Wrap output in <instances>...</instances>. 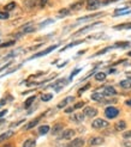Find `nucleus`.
I'll return each instance as SVG.
<instances>
[{"mask_svg":"<svg viewBox=\"0 0 131 147\" xmlns=\"http://www.w3.org/2000/svg\"><path fill=\"white\" fill-rule=\"evenodd\" d=\"M123 138L130 139V138H131V130H129V131H124V133H123Z\"/></svg>","mask_w":131,"mask_h":147,"instance_id":"nucleus-41","label":"nucleus"},{"mask_svg":"<svg viewBox=\"0 0 131 147\" xmlns=\"http://www.w3.org/2000/svg\"><path fill=\"white\" fill-rule=\"evenodd\" d=\"M70 14V10L69 9H61L59 10V12H58V16L59 17H66Z\"/></svg>","mask_w":131,"mask_h":147,"instance_id":"nucleus-27","label":"nucleus"},{"mask_svg":"<svg viewBox=\"0 0 131 147\" xmlns=\"http://www.w3.org/2000/svg\"><path fill=\"white\" fill-rule=\"evenodd\" d=\"M114 72H115V69H114V68H111V69H110V73H114Z\"/></svg>","mask_w":131,"mask_h":147,"instance_id":"nucleus-45","label":"nucleus"},{"mask_svg":"<svg viewBox=\"0 0 131 147\" xmlns=\"http://www.w3.org/2000/svg\"><path fill=\"white\" fill-rule=\"evenodd\" d=\"M13 45H14V41H9L6 43H0V47L5 48V47H10V46H13Z\"/></svg>","mask_w":131,"mask_h":147,"instance_id":"nucleus-33","label":"nucleus"},{"mask_svg":"<svg viewBox=\"0 0 131 147\" xmlns=\"http://www.w3.org/2000/svg\"><path fill=\"white\" fill-rule=\"evenodd\" d=\"M83 115L87 116V117H95L98 115V109L93 108V107H87L84 110H83Z\"/></svg>","mask_w":131,"mask_h":147,"instance_id":"nucleus-6","label":"nucleus"},{"mask_svg":"<svg viewBox=\"0 0 131 147\" xmlns=\"http://www.w3.org/2000/svg\"><path fill=\"white\" fill-rule=\"evenodd\" d=\"M4 147H12V146H10V145H6V146H4Z\"/></svg>","mask_w":131,"mask_h":147,"instance_id":"nucleus-48","label":"nucleus"},{"mask_svg":"<svg viewBox=\"0 0 131 147\" xmlns=\"http://www.w3.org/2000/svg\"><path fill=\"white\" fill-rule=\"evenodd\" d=\"M100 24H101V22H95V23H93V24L87 25V26H84V28H82V29H79L76 35H81V34H83V32H85V31H88V30H90V29L95 28V26H98V25H100Z\"/></svg>","mask_w":131,"mask_h":147,"instance_id":"nucleus-10","label":"nucleus"},{"mask_svg":"<svg viewBox=\"0 0 131 147\" xmlns=\"http://www.w3.org/2000/svg\"><path fill=\"white\" fill-rule=\"evenodd\" d=\"M83 4H84V1H83V0H79V1H76V3H74V4H71L70 9H71V10H74V11L81 10L82 7H83Z\"/></svg>","mask_w":131,"mask_h":147,"instance_id":"nucleus-15","label":"nucleus"},{"mask_svg":"<svg viewBox=\"0 0 131 147\" xmlns=\"http://www.w3.org/2000/svg\"><path fill=\"white\" fill-rule=\"evenodd\" d=\"M129 45H130L129 42H125V43L120 42V43H115V45H114L113 47H121V48H125V47H129Z\"/></svg>","mask_w":131,"mask_h":147,"instance_id":"nucleus-35","label":"nucleus"},{"mask_svg":"<svg viewBox=\"0 0 131 147\" xmlns=\"http://www.w3.org/2000/svg\"><path fill=\"white\" fill-rule=\"evenodd\" d=\"M89 87H90V84H89V83H88V84H85V85H84V86L82 87V89H81V90H79V91H78V94H82L83 92H85L87 90H88V89H89Z\"/></svg>","mask_w":131,"mask_h":147,"instance_id":"nucleus-34","label":"nucleus"},{"mask_svg":"<svg viewBox=\"0 0 131 147\" xmlns=\"http://www.w3.org/2000/svg\"><path fill=\"white\" fill-rule=\"evenodd\" d=\"M111 48H113V47H107V48H105V49H102V50H100V51H98L96 54H94V56H99V55H101V54H105L107 50H110Z\"/></svg>","mask_w":131,"mask_h":147,"instance_id":"nucleus-37","label":"nucleus"},{"mask_svg":"<svg viewBox=\"0 0 131 147\" xmlns=\"http://www.w3.org/2000/svg\"><path fill=\"white\" fill-rule=\"evenodd\" d=\"M60 130H63V124L61 123H58L52 128V134H58Z\"/></svg>","mask_w":131,"mask_h":147,"instance_id":"nucleus-26","label":"nucleus"},{"mask_svg":"<svg viewBox=\"0 0 131 147\" xmlns=\"http://www.w3.org/2000/svg\"><path fill=\"white\" fill-rule=\"evenodd\" d=\"M49 130H50V127L47 126V124H45V126H41V127L39 128V133H40V135H45V134L48 133Z\"/></svg>","mask_w":131,"mask_h":147,"instance_id":"nucleus-20","label":"nucleus"},{"mask_svg":"<svg viewBox=\"0 0 131 147\" xmlns=\"http://www.w3.org/2000/svg\"><path fill=\"white\" fill-rule=\"evenodd\" d=\"M115 30H124V29H131V23H124L114 26Z\"/></svg>","mask_w":131,"mask_h":147,"instance_id":"nucleus-21","label":"nucleus"},{"mask_svg":"<svg viewBox=\"0 0 131 147\" xmlns=\"http://www.w3.org/2000/svg\"><path fill=\"white\" fill-rule=\"evenodd\" d=\"M85 3H87V10H89V11H94L101 6L100 0H87Z\"/></svg>","mask_w":131,"mask_h":147,"instance_id":"nucleus-3","label":"nucleus"},{"mask_svg":"<svg viewBox=\"0 0 131 147\" xmlns=\"http://www.w3.org/2000/svg\"><path fill=\"white\" fill-rule=\"evenodd\" d=\"M120 87H123V89H130L131 87V79H124L121 80V82L119 83Z\"/></svg>","mask_w":131,"mask_h":147,"instance_id":"nucleus-19","label":"nucleus"},{"mask_svg":"<svg viewBox=\"0 0 131 147\" xmlns=\"http://www.w3.org/2000/svg\"><path fill=\"white\" fill-rule=\"evenodd\" d=\"M102 94L104 96H114V94H117V91H115V89L112 86H106L104 89Z\"/></svg>","mask_w":131,"mask_h":147,"instance_id":"nucleus-12","label":"nucleus"},{"mask_svg":"<svg viewBox=\"0 0 131 147\" xmlns=\"http://www.w3.org/2000/svg\"><path fill=\"white\" fill-rule=\"evenodd\" d=\"M68 83H69V80H66V79H60V80H58L57 83H54V84H52L50 86L53 87V89L57 91V92H59L63 87H65L68 85Z\"/></svg>","mask_w":131,"mask_h":147,"instance_id":"nucleus-4","label":"nucleus"},{"mask_svg":"<svg viewBox=\"0 0 131 147\" xmlns=\"http://www.w3.org/2000/svg\"><path fill=\"white\" fill-rule=\"evenodd\" d=\"M128 55H129V56H131V51H129V53H128Z\"/></svg>","mask_w":131,"mask_h":147,"instance_id":"nucleus-47","label":"nucleus"},{"mask_svg":"<svg viewBox=\"0 0 131 147\" xmlns=\"http://www.w3.org/2000/svg\"><path fill=\"white\" fill-rule=\"evenodd\" d=\"M6 114H7V110H3V111H0V117H3Z\"/></svg>","mask_w":131,"mask_h":147,"instance_id":"nucleus-43","label":"nucleus"},{"mask_svg":"<svg viewBox=\"0 0 131 147\" xmlns=\"http://www.w3.org/2000/svg\"><path fill=\"white\" fill-rule=\"evenodd\" d=\"M114 128H115V130H118V131L124 130V129L126 128V123H125V121H118L117 123H115Z\"/></svg>","mask_w":131,"mask_h":147,"instance_id":"nucleus-16","label":"nucleus"},{"mask_svg":"<svg viewBox=\"0 0 131 147\" xmlns=\"http://www.w3.org/2000/svg\"><path fill=\"white\" fill-rule=\"evenodd\" d=\"M75 136V130L74 129H65L63 133H61V136L60 139H64V140H70Z\"/></svg>","mask_w":131,"mask_h":147,"instance_id":"nucleus-7","label":"nucleus"},{"mask_svg":"<svg viewBox=\"0 0 131 147\" xmlns=\"http://www.w3.org/2000/svg\"><path fill=\"white\" fill-rule=\"evenodd\" d=\"M101 14H104V13H102V12H101V13H93V14H89V16H85V17L78 18L77 20H78V22H84V20H88V19H91V18L99 17V16H101Z\"/></svg>","mask_w":131,"mask_h":147,"instance_id":"nucleus-17","label":"nucleus"},{"mask_svg":"<svg viewBox=\"0 0 131 147\" xmlns=\"http://www.w3.org/2000/svg\"><path fill=\"white\" fill-rule=\"evenodd\" d=\"M24 4H25L27 7H30L31 9V7H34L36 4H38V0H25Z\"/></svg>","mask_w":131,"mask_h":147,"instance_id":"nucleus-31","label":"nucleus"},{"mask_svg":"<svg viewBox=\"0 0 131 147\" xmlns=\"http://www.w3.org/2000/svg\"><path fill=\"white\" fill-rule=\"evenodd\" d=\"M105 79H106V73L104 72H99L95 74V80H98V82H104Z\"/></svg>","mask_w":131,"mask_h":147,"instance_id":"nucleus-25","label":"nucleus"},{"mask_svg":"<svg viewBox=\"0 0 131 147\" xmlns=\"http://www.w3.org/2000/svg\"><path fill=\"white\" fill-rule=\"evenodd\" d=\"M119 115V110L114 107H107L105 109V116L107 119H114V117H117Z\"/></svg>","mask_w":131,"mask_h":147,"instance_id":"nucleus-2","label":"nucleus"},{"mask_svg":"<svg viewBox=\"0 0 131 147\" xmlns=\"http://www.w3.org/2000/svg\"><path fill=\"white\" fill-rule=\"evenodd\" d=\"M126 104H128V105H131V99H130V100H126Z\"/></svg>","mask_w":131,"mask_h":147,"instance_id":"nucleus-46","label":"nucleus"},{"mask_svg":"<svg viewBox=\"0 0 131 147\" xmlns=\"http://www.w3.org/2000/svg\"><path fill=\"white\" fill-rule=\"evenodd\" d=\"M34 100H35V96H31V97H29L27 100H25V103H24V108L25 109H28L29 107H30L33 103H34Z\"/></svg>","mask_w":131,"mask_h":147,"instance_id":"nucleus-29","label":"nucleus"},{"mask_svg":"<svg viewBox=\"0 0 131 147\" xmlns=\"http://www.w3.org/2000/svg\"><path fill=\"white\" fill-rule=\"evenodd\" d=\"M72 111H74V108H68V109H65V113H72Z\"/></svg>","mask_w":131,"mask_h":147,"instance_id":"nucleus-42","label":"nucleus"},{"mask_svg":"<svg viewBox=\"0 0 131 147\" xmlns=\"http://www.w3.org/2000/svg\"><path fill=\"white\" fill-rule=\"evenodd\" d=\"M84 146V140L82 138H76L74 139L66 147H83Z\"/></svg>","mask_w":131,"mask_h":147,"instance_id":"nucleus-8","label":"nucleus"},{"mask_svg":"<svg viewBox=\"0 0 131 147\" xmlns=\"http://www.w3.org/2000/svg\"><path fill=\"white\" fill-rule=\"evenodd\" d=\"M57 45H54V46H50V47H48L47 49H45L43 51H40V53H36V54H34L31 57H30V60L31 59H36V57H41V56H43V55H47V54H49L50 51H53L54 49H57Z\"/></svg>","mask_w":131,"mask_h":147,"instance_id":"nucleus-5","label":"nucleus"},{"mask_svg":"<svg viewBox=\"0 0 131 147\" xmlns=\"http://www.w3.org/2000/svg\"><path fill=\"white\" fill-rule=\"evenodd\" d=\"M72 99H74V97H68V98H65L64 100H61L59 104H58V108L61 109V108H64V107H66V104H68L69 102H71Z\"/></svg>","mask_w":131,"mask_h":147,"instance_id":"nucleus-24","label":"nucleus"},{"mask_svg":"<svg viewBox=\"0 0 131 147\" xmlns=\"http://www.w3.org/2000/svg\"><path fill=\"white\" fill-rule=\"evenodd\" d=\"M20 31H22V34H30V32L35 31V28L33 26L31 23H28V24H25V25H23L20 28Z\"/></svg>","mask_w":131,"mask_h":147,"instance_id":"nucleus-11","label":"nucleus"},{"mask_svg":"<svg viewBox=\"0 0 131 147\" xmlns=\"http://www.w3.org/2000/svg\"><path fill=\"white\" fill-rule=\"evenodd\" d=\"M81 71H82L81 68H76V69H74V72H72V73H71V76H70V79H69V82H70V80H72V78H74V77H75L76 74H78V73L81 72Z\"/></svg>","mask_w":131,"mask_h":147,"instance_id":"nucleus-38","label":"nucleus"},{"mask_svg":"<svg viewBox=\"0 0 131 147\" xmlns=\"http://www.w3.org/2000/svg\"><path fill=\"white\" fill-rule=\"evenodd\" d=\"M47 3H48V0H39V6L40 7H45L46 5H47Z\"/></svg>","mask_w":131,"mask_h":147,"instance_id":"nucleus-40","label":"nucleus"},{"mask_svg":"<svg viewBox=\"0 0 131 147\" xmlns=\"http://www.w3.org/2000/svg\"><path fill=\"white\" fill-rule=\"evenodd\" d=\"M84 107V102H78V103H76V104L72 107L74 108V110H76V109H79V108H83Z\"/></svg>","mask_w":131,"mask_h":147,"instance_id":"nucleus-39","label":"nucleus"},{"mask_svg":"<svg viewBox=\"0 0 131 147\" xmlns=\"http://www.w3.org/2000/svg\"><path fill=\"white\" fill-rule=\"evenodd\" d=\"M81 43H83V41H76V42H74V43H70V45L65 46L60 51H64V50H66V49H69V48H71V47H75V46H77V45H81Z\"/></svg>","mask_w":131,"mask_h":147,"instance_id":"nucleus-30","label":"nucleus"},{"mask_svg":"<svg viewBox=\"0 0 131 147\" xmlns=\"http://www.w3.org/2000/svg\"><path fill=\"white\" fill-rule=\"evenodd\" d=\"M35 145H36V141L34 139H28V140L23 142V147H35Z\"/></svg>","mask_w":131,"mask_h":147,"instance_id":"nucleus-22","label":"nucleus"},{"mask_svg":"<svg viewBox=\"0 0 131 147\" xmlns=\"http://www.w3.org/2000/svg\"><path fill=\"white\" fill-rule=\"evenodd\" d=\"M83 120H84V115H83L82 113H78V114H75V115H72V116H71V121L77 122V123L82 122Z\"/></svg>","mask_w":131,"mask_h":147,"instance_id":"nucleus-14","label":"nucleus"},{"mask_svg":"<svg viewBox=\"0 0 131 147\" xmlns=\"http://www.w3.org/2000/svg\"><path fill=\"white\" fill-rule=\"evenodd\" d=\"M108 126H110V123L104 119H95L91 122V127L94 129H102V128H107Z\"/></svg>","mask_w":131,"mask_h":147,"instance_id":"nucleus-1","label":"nucleus"},{"mask_svg":"<svg viewBox=\"0 0 131 147\" xmlns=\"http://www.w3.org/2000/svg\"><path fill=\"white\" fill-rule=\"evenodd\" d=\"M12 135H13V131H12V130H9V131H6V133L1 134V135H0V142L4 141V140H6V139L11 138Z\"/></svg>","mask_w":131,"mask_h":147,"instance_id":"nucleus-23","label":"nucleus"},{"mask_svg":"<svg viewBox=\"0 0 131 147\" xmlns=\"http://www.w3.org/2000/svg\"><path fill=\"white\" fill-rule=\"evenodd\" d=\"M40 120H41V119H40V117H36V119H35V120L30 121V122H29V123L27 124V126L24 127V129H25V130H29V129H31V128L36 127V126H38V124H39Z\"/></svg>","mask_w":131,"mask_h":147,"instance_id":"nucleus-13","label":"nucleus"},{"mask_svg":"<svg viewBox=\"0 0 131 147\" xmlns=\"http://www.w3.org/2000/svg\"><path fill=\"white\" fill-rule=\"evenodd\" d=\"M52 98H53V94L52 93H43L42 96H41L42 102H49Z\"/></svg>","mask_w":131,"mask_h":147,"instance_id":"nucleus-28","label":"nucleus"},{"mask_svg":"<svg viewBox=\"0 0 131 147\" xmlns=\"http://www.w3.org/2000/svg\"><path fill=\"white\" fill-rule=\"evenodd\" d=\"M9 66H10V63H7V65H5V66H3V67H1V68H0V72H1V71H4L5 68H7V67H9Z\"/></svg>","mask_w":131,"mask_h":147,"instance_id":"nucleus-44","label":"nucleus"},{"mask_svg":"<svg viewBox=\"0 0 131 147\" xmlns=\"http://www.w3.org/2000/svg\"><path fill=\"white\" fill-rule=\"evenodd\" d=\"M105 96L102 93H100V92H95V93H93L91 94V99L93 100H96V102H101V100H104Z\"/></svg>","mask_w":131,"mask_h":147,"instance_id":"nucleus-18","label":"nucleus"},{"mask_svg":"<svg viewBox=\"0 0 131 147\" xmlns=\"http://www.w3.org/2000/svg\"><path fill=\"white\" fill-rule=\"evenodd\" d=\"M104 138H101V136H94V138H90L89 139V141L88 144L90 146H98V145H101V144H104Z\"/></svg>","mask_w":131,"mask_h":147,"instance_id":"nucleus-9","label":"nucleus"},{"mask_svg":"<svg viewBox=\"0 0 131 147\" xmlns=\"http://www.w3.org/2000/svg\"><path fill=\"white\" fill-rule=\"evenodd\" d=\"M9 17H10V14L7 13L6 11L0 12V19H9Z\"/></svg>","mask_w":131,"mask_h":147,"instance_id":"nucleus-36","label":"nucleus"},{"mask_svg":"<svg viewBox=\"0 0 131 147\" xmlns=\"http://www.w3.org/2000/svg\"><path fill=\"white\" fill-rule=\"evenodd\" d=\"M14 7H16V3H9L7 5H5V11L7 12V11H11V10H13Z\"/></svg>","mask_w":131,"mask_h":147,"instance_id":"nucleus-32","label":"nucleus"}]
</instances>
